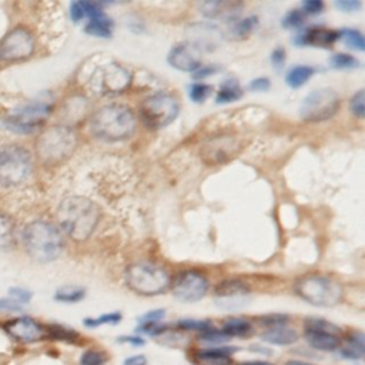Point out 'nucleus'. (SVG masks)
<instances>
[{"mask_svg":"<svg viewBox=\"0 0 365 365\" xmlns=\"http://www.w3.org/2000/svg\"><path fill=\"white\" fill-rule=\"evenodd\" d=\"M9 298H12L13 301H16L17 304L23 305V304H28L31 300H32V293L24 290V289H20V287H15V289H12L9 291Z\"/></svg>","mask_w":365,"mask_h":365,"instance_id":"43","label":"nucleus"},{"mask_svg":"<svg viewBox=\"0 0 365 365\" xmlns=\"http://www.w3.org/2000/svg\"><path fill=\"white\" fill-rule=\"evenodd\" d=\"M99 205L82 196L65 198L58 208V221L66 236L74 241H85L100 223Z\"/></svg>","mask_w":365,"mask_h":365,"instance_id":"1","label":"nucleus"},{"mask_svg":"<svg viewBox=\"0 0 365 365\" xmlns=\"http://www.w3.org/2000/svg\"><path fill=\"white\" fill-rule=\"evenodd\" d=\"M33 171L32 153L20 144H8L0 148V186L17 187Z\"/></svg>","mask_w":365,"mask_h":365,"instance_id":"6","label":"nucleus"},{"mask_svg":"<svg viewBox=\"0 0 365 365\" xmlns=\"http://www.w3.org/2000/svg\"><path fill=\"white\" fill-rule=\"evenodd\" d=\"M304 331H327V332H334L341 335L343 330L335 325L334 323L325 320V319H320V317H309L305 319L304 321Z\"/></svg>","mask_w":365,"mask_h":365,"instance_id":"29","label":"nucleus"},{"mask_svg":"<svg viewBox=\"0 0 365 365\" xmlns=\"http://www.w3.org/2000/svg\"><path fill=\"white\" fill-rule=\"evenodd\" d=\"M36 50V39L33 33L19 26L10 31L0 40V60L2 62H20L33 56Z\"/></svg>","mask_w":365,"mask_h":365,"instance_id":"11","label":"nucleus"},{"mask_svg":"<svg viewBox=\"0 0 365 365\" xmlns=\"http://www.w3.org/2000/svg\"><path fill=\"white\" fill-rule=\"evenodd\" d=\"M257 24H258V19L255 16H248V17L237 22V23H234L231 33L237 39L244 37V36L250 35L257 28Z\"/></svg>","mask_w":365,"mask_h":365,"instance_id":"34","label":"nucleus"},{"mask_svg":"<svg viewBox=\"0 0 365 365\" xmlns=\"http://www.w3.org/2000/svg\"><path fill=\"white\" fill-rule=\"evenodd\" d=\"M335 8L341 12L351 13L361 9V2H358V0H338V2H335Z\"/></svg>","mask_w":365,"mask_h":365,"instance_id":"45","label":"nucleus"},{"mask_svg":"<svg viewBox=\"0 0 365 365\" xmlns=\"http://www.w3.org/2000/svg\"><path fill=\"white\" fill-rule=\"evenodd\" d=\"M51 112H53V104L51 103L43 100L31 101L10 112L5 117L3 123L5 127L13 133L31 135L46 124Z\"/></svg>","mask_w":365,"mask_h":365,"instance_id":"8","label":"nucleus"},{"mask_svg":"<svg viewBox=\"0 0 365 365\" xmlns=\"http://www.w3.org/2000/svg\"><path fill=\"white\" fill-rule=\"evenodd\" d=\"M243 97V89L240 87L239 82L236 79H227L219 89L216 103L219 104H227L237 101Z\"/></svg>","mask_w":365,"mask_h":365,"instance_id":"27","label":"nucleus"},{"mask_svg":"<svg viewBox=\"0 0 365 365\" xmlns=\"http://www.w3.org/2000/svg\"><path fill=\"white\" fill-rule=\"evenodd\" d=\"M123 365H147V358L142 354H137L124 359Z\"/></svg>","mask_w":365,"mask_h":365,"instance_id":"52","label":"nucleus"},{"mask_svg":"<svg viewBox=\"0 0 365 365\" xmlns=\"http://www.w3.org/2000/svg\"><path fill=\"white\" fill-rule=\"evenodd\" d=\"M22 305L17 304L16 301H13L12 298H3L0 300V312H15V311H20Z\"/></svg>","mask_w":365,"mask_h":365,"instance_id":"50","label":"nucleus"},{"mask_svg":"<svg viewBox=\"0 0 365 365\" xmlns=\"http://www.w3.org/2000/svg\"><path fill=\"white\" fill-rule=\"evenodd\" d=\"M271 63L273 66L280 70L285 63V50L282 47H277L271 53Z\"/></svg>","mask_w":365,"mask_h":365,"instance_id":"47","label":"nucleus"},{"mask_svg":"<svg viewBox=\"0 0 365 365\" xmlns=\"http://www.w3.org/2000/svg\"><path fill=\"white\" fill-rule=\"evenodd\" d=\"M304 338L309 347L317 351H337L341 347V335L327 331H304Z\"/></svg>","mask_w":365,"mask_h":365,"instance_id":"18","label":"nucleus"},{"mask_svg":"<svg viewBox=\"0 0 365 365\" xmlns=\"http://www.w3.org/2000/svg\"><path fill=\"white\" fill-rule=\"evenodd\" d=\"M108 354L97 350L86 351L79 361V365H104L108 362Z\"/></svg>","mask_w":365,"mask_h":365,"instance_id":"38","label":"nucleus"},{"mask_svg":"<svg viewBox=\"0 0 365 365\" xmlns=\"http://www.w3.org/2000/svg\"><path fill=\"white\" fill-rule=\"evenodd\" d=\"M237 348L231 347H212L200 350L194 354L196 365H232V353Z\"/></svg>","mask_w":365,"mask_h":365,"instance_id":"19","label":"nucleus"},{"mask_svg":"<svg viewBox=\"0 0 365 365\" xmlns=\"http://www.w3.org/2000/svg\"><path fill=\"white\" fill-rule=\"evenodd\" d=\"M77 137L74 130L69 126H53L40 135L37 139V155L43 163L56 164L67 158L74 151Z\"/></svg>","mask_w":365,"mask_h":365,"instance_id":"7","label":"nucleus"},{"mask_svg":"<svg viewBox=\"0 0 365 365\" xmlns=\"http://www.w3.org/2000/svg\"><path fill=\"white\" fill-rule=\"evenodd\" d=\"M85 32L96 37L109 39L112 37V33H113V22L108 17V15H104L97 19H90L89 23L86 24Z\"/></svg>","mask_w":365,"mask_h":365,"instance_id":"26","label":"nucleus"},{"mask_svg":"<svg viewBox=\"0 0 365 365\" xmlns=\"http://www.w3.org/2000/svg\"><path fill=\"white\" fill-rule=\"evenodd\" d=\"M262 340L271 346L285 347V346H293L298 340V334L296 330L290 328L289 325H281V327H273L266 330L262 335Z\"/></svg>","mask_w":365,"mask_h":365,"instance_id":"21","label":"nucleus"},{"mask_svg":"<svg viewBox=\"0 0 365 365\" xmlns=\"http://www.w3.org/2000/svg\"><path fill=\"white\" fill-rule=\"evenodd\" d=\"M247 87L251 92H267L271 87V83L267 77H257V79H254L248 83Z\"/></svg>","mask_w":365,"mask_h":365,"instance_id":"46","label":"nucleus"},{"mask_svg":"<svg viewBox=\"0 0 365 365\" xmlns=\"http://www.w3.org/2000/svg\"><path fill=\"white\" fill-rule=\"evenodd\" d=\"M262 324L267 325L269 328H273V327H281V325H287V324H289V317H287V316H281V314L267 316V317L262 319Z\"/></svg>","mask_w":365,"mask_h":365,"instance_id":"44","label":"nucleus"},{"mask_svg":"<svg viewBox=\"0 0 365 365\" xmlns=\"http://www.w3.org/2000/svg\"><path fill=\"white\" fill-rule=\"evenodd\" d=\"M338 39H340V32L320 28V26H312L305 32L300 33L294 43L298 46H312V47H331Z\"/></svg>","mask_w":365,"mask_h":365,"instance_id":"17","label":"nucleus"},{"mask_svg":"<svg viewBox=\"0 0 365 365\" xmlns=\"http://www.w3.org/2000/svg\"><path fill=\"white\" fill-rule=\"evenodd\" d=\"M340 109V96L332 89L323 87L312 90L305 96L300 108L303 120L308 123H320L334 117Z\"/></svg>","mask_w":365,"mask_h":365,"instance_id":"10","label":"nucleus"},{"mask_svg":"<svg viewBox=\"0 0 365 365\" xmlns=\"http://www.w3.org/2000/svg\"><path fill=\"white\" fill-rule=\"evenodd\" d=\"M284 365H316V364H311V362L301 361V359H290V361H287Z\"/></svg>","mask_w":365,"mask_h":365,"instance_id":"53","label":"nucleus"},{"mask_svg":"<svg viewBox=\"0 0 365 365\" xmlns=\"http://www.w3.org/2000/svg\"><path fill=\"white\" fill-rule=\"evenodd\" d=\"M343 346V344H341ZM341 357L351 359V361H358L364 358L365 354V337L361 331H355L347 337V340L340 350Z\"/></svg>","mask_w":365,"mask_h":365,"instance_id":"23","label":"nucleus"},{"mask_svg":"<svg viewBox=\"0 0 365 365\" xmlns=\"http://www.w3.org/2000/svg\"><path fill=\"white\" fill-rule=\"evenodd\" d=\"M330 65L331 67L334 69H338V70H343V69H355L359 66V62L358 59H355L354 56L351 55H347V53H337L334 55L331 59H330Z\"/></svg>","mask_w":365,"mask_h":365,"instance_id":"37","label":"nucleus"},{"mask_svg":"<svg viewBox=\"0 0 365 365\" xmlns=\"http://www.w3.org/2000/svg\"><path fill=\"white\" fill-rule=\"evenodd\" d=\"M198 8L201 15L208 19L231 20L239 16L243 5L239 2H204Z\"/></svg>","mask_w":365,"mask_h":365,"instance_id":"20","label":"nucleus"},{"mask_svg":"<svg viewBox=\"0 0 365 365\" xmlns=\"http://www.w3.org/2000/svg\"><path fill=\"white\" fill-rule=\"evenodd\" d=\"M316 73V70L311 66L307 65H298L289 70L285 76V83L289 85L291 89H300L303 87L311 77Z\"/></svg>","mask_w":365,"mask_h":365,"instance_id":"25","label":"nucleus"},{"mask_svg":"<svg viewBox=\"0 0 365 365\" xmlns=\"http://www.w3.org/2000/svg\"><path fill=\"white\" fill-rule=\"evenodd\" d=\"M177 327L182 331H197V332H205L208 330L213 328V323L208 320H192V319H185L180 320L177 323Z\"/></svg>","mask_w":365,"mask_h":365,"instance_id":"36","label":"nucleus"},{"mask_svg":"<svg viewBox=\"0 0 365 365\" xmlns=\"http://www.w3.org/2000/svg\"><path fill=\"white\" fill-rule=\"evenodd\" d=\"M121 321L120 312H109V314L99 316L96 319H85L83 324L87 328H97L101 325H116Z\"/></svg>","mask_w":365,"mask_h":365,"instance_id":"35","label":"nucleus"},{"mask_svg":"<svg viewBox=\"0 0 365 365\" xmlns=\"http://www.w3.org/2000/svg\"><path fill=\"white\" fill-rule=\"evenodd\" d=\"M16 241V223L15 220L0 212V250H9Z\"/></svg>","mask_w":365,"mask_h":365,"instance_id":"24","label":"nucleus"},{"mask_svg":"<svg viewBox=\"0 0 365 365\" xmlns=\"http://www.w3.org/2000/svg\"><path fill=\"white\" fill-rule=\"evenodd\" d=\"M240 151V142L234 136H214L201 146L204 163L221 164L230 162Z\"/></svg>","mask_w":365,"mask_h":365,"instance_id":"14","label":"nucleus"},{"mask_svg":"<svg viewBox=\"0 0 365 365\" xmlns=\"http://www.w3.org/2000/svg\"><path fill=\"white\" fill-rule=\"evenodd\" d=\"M250 289L247 284H244L240 280H226L220 282L216 287V296L219 298V303L223 301H234V300H241L244 296H247Z\"/></svg>","mask_w":365,"mask_h":365,"instance_id":"22","label":"nucleus"},{"mask_svg":"<svg viewBox=\"0 0 365 365\" xmlns=\"http://www.w3.org/2000/svg\"><path fill=\"white\" fill-rule=\"evenodd\" d=\"M364 103H365V92L364 90H358L350 100V110L358 119L364 117Z\"/></svg>","mask_w":365,"mask_h":365,"instance_id":"41","label":"nucleus"},{"mask_svg":"<svg viewBox=\"0 0 365 365\" xmlns=\"http://www.w3.org/2000/svg\"><path fill=\"white\" fill-rule=\"evenodd\" d=\"M169 65L180 71L194 73L201 67V53L194 43H180L176 44L169 53Z\"/></svg>","mask_w":365,"mask_h":365,"instance_id":"16","label":"nucleus"},{"mask_svg":"<svg viewBox=\"0 0 365 365\" xmlns=\"http://www.w3.org/2000/svg\"><path fill=\"white\" fill-rule=\"evenodd\" d=\"M180 112L178 100L169 93H158L147 97L140 106V117L151 130L164 128L171 124Z\"/></svg>","mask_w":365,"mask_h":365,"instance_id":"9","label":"nucleus"},{"mask_svg":"<svg viewBox=\"0 0 365 365\" xmlns=\"http://www.w3.org/2000/svg\"><path fill=\"white\" fill-rule=\"evenodd\" d=\"M119 341H123L124 344H130V346H133V347H142L144 346V340L137 335H127V337H121L119 338Z\"/></svg>","mask_w":365,"mask_h":365,"instance_id":"51","label":"nucleus"},{"mask_svg":"<svg viewBox=\"0 0 365 365\" xmlns=\"http://www.w3.org/2000/svg\"><path fill=\"white\" fill-rule=\"evenodd\" d=\"M240 365H275V364H271L267 361H246V362H241Z\"/></svg>","mask_w":365,"mask_h":365,"instance_id":"54","label":"nucleus"},{"mask_svg":"<svg viewBox=\"0 0 365 365\" xmlns=\"http://www.w3.org/2000/svg\"><path fill=\"white\" fill-rule=\"evenodd\" d=\"M221 331L232 338V337H248L253 332V325L246 319H230L224 321Z\"/></svg>","mask_w":365,"mask_h":365,"instance_id":"28","label":"nucleus"},{"mask_svg":"<svg viewBox=\"0 0 365 365\" xmlns=\"http://www.w3.org/2000/svg\"><path fill=\"white\" fill-rule=\"evenodd\" d=\"M170 289L176 300L181 303H197L205 297L210 289V282L203 274L189 270L180 273L171 282Z\"/></svg>","mask_w":365,"mask_h":365,"instance_id":"12","label":"nucleus"},{"mask_svg":"<svg viewBox=\"0 0 365 365\" xmlns=\"http://www.w3.org/2000/svg\"><path fill=\"white\" fill-rule=\"evenodd\" d=\"M124 281L133 293L143 297L164 294L171 285L170 274L153 263H133L124 271Z\"/></svg>","mask_w":365,"mask_h":365,"instance_id":"4","label":"nucleus"},{"mask_svg":"<svg viewBox=\"0 0 365 365\" xmlns=\"http://www.w3.org/2000/svg\"><path fill=\"white\" fill-rule=\"evenodd\" d=\"M324 8V2H321V0H305L301 5V12L304 13V16H316L323 13Z\"/></svg>","mask_w":365,"mask_h":365,"instance_id":"42","label":"nucleus"},{"mask_svg":"<svg viewBox=\"0 0 365 365\" xmlns=\"http://www.w3.org/2000/svg\"><path fill=\"white\" fill-rule=\"evenodd\" d=\"M296 294L308 304L317 307H334L343 300V285L331 277L305 274L294 284Z\"/></svg>","mask_w":365,"mask_h":365,"instance_id":"5","label":"nucleus"},{"mask_svg":"<svg viewBox=\"0 0 365 365\" xmlns=\"http://www.w3.org/2000/svg\"><path fill=\"white\" fill-rule=\"evenodd\" d=\"M5 331L19 343H37L46 338V328L31 317H20L5 324Z\"/></svg>","mask_w":365,"mask_h":365,"instance_id":"15","label":"nucleus"},{"mask_svg":"<svg viewBox=\"0 0 365 365\" xmlns=\"http://www.w3.org/2000/svg\"><path fill=\"white\" fill-rule=\"evenodd\" d=\"M220 69L216 67V66H204V67H198L193 76L194 79H204V77H208V76H213L216 73H219Z\"/></svg>","mask_w":365,"mask_h":365,"instance_id":"49","label":"nucleus"},{"mask_svg":"<svg viewBox=\"0 0 365 365\" xmlns=\"http://www.w3.org/2000/svg\"><path fill=\"white\" fill-rule=\"evenodd\" d=\"M213 87L205 83H193L189 87V96L194 103H203L208 96L212 94Z\"/></svg>","mask_w":365,"mask_h":365,"instance_id":"39","label":"nucleus"},{"mask_svg":"<svg viewBox=\"0 0 365 365\" xmlns=\"http://www.w3.org/2000/svg\"><path fill=\"white\" fill-rule=\"evenodd\" d=\"M23 246L35 262L50 263L62 254L65 240L55 224L36 220L23 230Z\"/></svg>","mask_w":365,"mask_h":365,"instance_id":"3","label":"nucleus"},{"mask_svg":"<svg viewBox=\"0 0 365 365\" xmlns=\"http://www.w3.org/2000/svg\"><path fill=\"white\" fill-rule=\"evenodd\" d=\"M304 17L305 16L301 10L294 9V10H290L282 17L281 24L285 29H296V28H300V26L304 23Z\"/></svg>","mask_w":365,"mask_h":365,"instance_id":"40","label":"nucleus"},{"mask_svg":"<svg viewBox=\"0 0 365 365\" xmlns=\"http://www.w3.org/2000/svg\"><path fill=\"white\" fill-rule=\"evenodd\" d=\"M198 338L203 344H208L213 347H221L223 344L230 341V337H227L221 330H214V328L201 332Z\"/></svg>","mask_w":365,"mask_h":365,"instance_id":"33","label":"nucleus"},{"mask_svg":"<svg viewBox=\"0 0 365 365\" xmlns=\"http://www.w3.org/2000/svg\"><path fill=\"white\" fill-rule=\"evenodd\" d=\"M96 86L100 94L113 96L126 92L132 83V74L120 65L112 63L104 66L96 77Z\"/></svg>","mask_w":365,"mask_h":365,"instance_id":"13","label":"nucleus"},{"mask_svg":"<svg viewBox=\"0 0 365 365\" xmlns=\"http://www.w3.org/2000/svg\"><path fill=\"white\" fill-rule=\"evenodd\" d=\"M86 290L82 287H63V289L58 290L55 294V300L60 303H79L85 298Z\"/></svg>","mask_w":365,"mask_h":365,"instance_id":"30","label":"nucleus"},{"mask_svg":"<svg viewBox=\"0 0 365 365\" xmlns=\"http://www.w3.org/2000/svg\"><path fill=\"white\" fill-rule=\"evenodd\" d=\"M340 39L344 40V43L358 51H364L365 50V40L364 36L357 29H344L340 32Z\"/></svg>","mask_w":365,"mask_h":365,"instance_id":"32","label":"nucleus"},{"mask_svg":"<svg viewBox=\"0 0 365 365\" xmlns=\"http://www.w3.org/2000/svg\"><path fill=\"white\" fill-rule=\"evenodd\" d=\"M46 331L47 334H50L51 338H55V340H59V341H65V343H73L77 340V338H79V334H77L74 330L63 327V325H58V324L49 325Z\"/></svg>","mask_w":365,"mask_h":365,"instance_id":"31","label":"nucleus"},{"mask_svg":"<svg viewBox=\"0 0 365 365\" xmlns=\"http://www.w3.org/2000/svg\"><path fill=\"white\" fill-rule=\"evenodd\" d=\"M70 17H71L73 22H80V20H83L86 17L83 6H82V2H73L70 5Z\"/></svg>","mask_w":365,"mask_h":365,"instance_id":"48","label":"nucleus"},{"mask_svg":"<svg viewBox=\"0 0 365 365\" xmlns=\"http://www.w3.org/2000/svg\"><path fill=\"white\" fill-rule=\"evenodd\" d=\"M137 121L135 113L121 104H109L99 109L90 120V132L94 137L116 143L132 137Z\"/></svg>","mask_w":365,"mask_h":365,"instance_id":"2","label":"nucleus"}]
</instances>
